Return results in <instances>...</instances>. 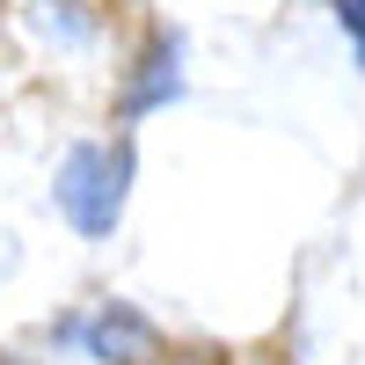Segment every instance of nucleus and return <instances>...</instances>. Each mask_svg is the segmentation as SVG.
Segmentation results:
<instances>
[{
    "label": "nucleus",
    "instance_id": "nucleus-1",
    "mask_svg": "<svg viewBox=\"0 0 365 365\" xmlns=\"http://www.w3.org/2000/svg\"><path fill=\"white\" fill-rule=\"evenodd\" d=\"M132 139H88L73 146L66 161H58V182H51V197L58 212H66V227L81 241H110L117 220H125V197H132Z\"/></svg>",
    "mask_w": 365,
    "mask_h": 365
},
{
    "label": "nucleus",
    "instance_id": "nucleus-2",
    "mask_svg": "<svg viewBox=\"0 0 365 365\" xmlns=\"http://www.w3.org/2000/svg\"><path fill=\"white\" fill-rule=\"evenodd\" d=\"M66 336L88 358H103V365H168V336L132 307V299H103L88 322H66Z\"/></svg>",
    "mask_w": 365,
    "mask_h": 365
},
{
    "label": "nucleus",
    "instance_id": "nucleus-3",
    "mask_svg": "<svg viewBox=\"0 0 365 365\" xmlns=\"http://www.w3.org/2000/svg\"><path fill=\"white\" fill-rule=\"evenodd\" d=\"M175 58H182V44L168 37V29L146 37V51L132 58V81L117 88V125H139L146 110H168L182 96V66H175Z\"/></svg>",
    "mask_w": 365,
    "mask_h": 365
},
{
    "label": "nucleus",
    "instance_id": "nucleus-4",
    "mask_svg": "<svg viewBox=\"0 0 365 365\" xmlns=\"http://www.w3.org/2000/svg\"><path fill=\"white\" fill-rule=\"evenodd\" d=\"M336 8V22L351 29V51H358V66H365V0H329Z\"/></svg>",
    "mask_w": 365,
    "mask_h": 365
},
{
    "label": "nucleus",
    "instance_id": "nucleus-5",
    "mask_svg": "<svg viewBox=\"0 0 365 365\" xmlns=\"http://www.w3.org/2000/svg\"><path fill=\"white\" fill-rule=\"evenodd\" d=\"M0 365H29V358H15V351H0Z\"/></svg>",
    "mask_w": 365,
    "mask_h": 365
}]
</instances>
